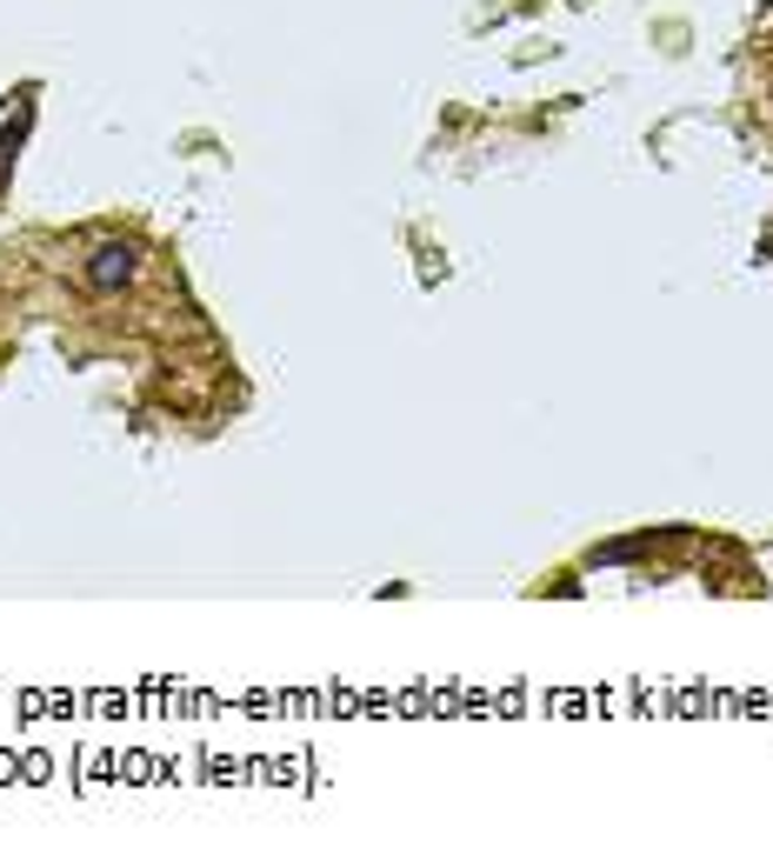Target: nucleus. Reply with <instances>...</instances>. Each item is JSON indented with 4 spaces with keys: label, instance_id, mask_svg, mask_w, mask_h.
<instances>
[{
    "label": "nucleus",
    "instance_id": "nucleus-1",
    "mask_svg": "<svg viewBox=\"0 0 773 867\" xmlns=\"http://www.w3.org/2000/svg\"><path fill=\"white\" fill-rule=\"evenodd\" d=\"M133 274H140V254H133L127 240H100V247L87 254V287H100V294L127 287Z\"/></svg>",
    "mask_w": 773,
    "mask_h": 867
}]
</instances>
